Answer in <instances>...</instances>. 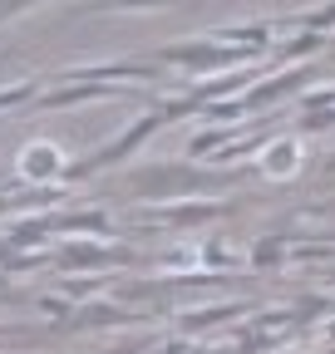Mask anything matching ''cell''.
Listing matches in <instances>:
<instances>
[{"instance_id": "obj_10", "label": "cell", "mask_w": 335, "mask_h": 354, "mask_svg": "<svg viewBox=\"0 0 335 354\" xmlns=\"http://www.w3.org/2000/svg\"><path fill=\"white\" fill-rule=\"evenodd\" d=\"M138 315H129V310H118V305H84L69 315V330H114V325H129Z\"/></svg>"}, {"instance_id": "obj_8", "label": "cell", "mask_w": 335, "mask_h": 354, "mask_svg": "<svg viewBox=\"0 0 335 354\" xmlns=\"http://www.w3.org/2000/svg\"><path fill=\"white\" fill-rule=\"evenodd\" d=\"M39 221H45V232H69V236H84V232H94V236H109L114 232V221H109V212L104 207H94V212H45V216H39Z\"/></svg>"}, {"instance_id": "obj_7", "label": "cell", "mask_w": 335, "mask_h": 354, "mask_svg": "<svg viewBox=\"0 0 335 354\" xmlns=\"http://www.w3.org/2000/svg\"><path fill=\"white\" fill-rule=\"evenodd\" d=\"M330 35L335 30V0H316V6H301L276 20V35Z\"/></svg>"}, {"instance_id": "obj_4", "label": "cell", "mask_w": 335, "mask_h": 354, "mask_svg": "<svg viewBox=\"0 0 335 354\" xmlns=\"http://www.w3.org/2000/svg\"><path fill=\"white\" fill-rule=\"evenodd\" d=\"M134 261V251L129 246H99V241H64L60 246V256H55V266L64 276H79V271H118V266H129Z\"/></svg>"}, {"instance_id": "obj_9", "label": "cell", "mask_w": 335, "mask_h": 354, "mask_svg": "<svg viewBox=\"0 0 335 354\" xmlns=\"http://www.w3.org/2000/svg\"><path fill=\"white\" fill-rule=\"evenodd\" d=\"M64 167H69V162H60V153H55L50 143H35V148H25V153L15 158V177H20L25 187H35L39 177H50V172L64 177Z\"/></svg>"}, {"instance_id": "obj_3", "label": "cell", "mask_w": 335, "mask_h": 354, "mask_svg": "<svg viewBox=\"0 0 335 354\" xmlns=\"http://www.w3.org/2000/svg\"><path fill=\"white\" fill-rule=\"evenodd\" d=\"M148 59L163 64V69H188V74L207 79V74H227V69H237V64L251 59V55L237 50V44L212 39V35H188V39H173V44H158V50H148Z\"/></svg>"}, {"instance_id": "obj_2", "label": "cell", "mask_w": 335, "mask_h": 354, "mask_svg": "<svg viewBox=\"0 0 335 354\" xmlns=\"http://www.w3.org/2000/svg\"><path fill=\"white\" fill-rule=\"evenodd\" d=\"M188 113H197V104L188 99V94H178L173 104L168 99H148V109L134 118V123H123L114 138L99 148V153H89V158H79V162H69L64 167V183H84V177H99V172H114V167H123L129 162L153 133H163L168 123H178V118H188Z\"/></svg>"}, {"instance_id": "obj_12", "label": "cell", "mask_w": 335, "mask_h": 354, "mask_svg": "<svg viewBox=\"0 0 335 354\" xmlns=\"http://www.w3.org/2000/svg\"><path fill=\"white\" fill-rule=\"evenodd\" d=\"M242 315V305H217V310H188V315H178L183 330H212V325H227Z\"/></svg>"}, {"instance_id": "obj_15", "label": "cell", "mask_w": 335, "mask_h": 354, "mask_svg": "<svg viewBox=\"0 0 335 354\" xmlns=\"http://www.w3.org/2000/svg\"><path fill=\"white\" fill-rule=\"evenodd\" d=\"M35 6H45V0H0V25H10V20L30 15Z\"/></svg>"}, {"instance_id": "obj_5", "label": "cell", "mask_w": 335, "mask_h": 354, "mask_svg": "<svg viewBox=\"0 0 335 354\" xmlns=\"http://www.w3.org/2000/svg\"><path fill=\"white\" fill-rule=\"evenodd\" d=\"M138 216H143V221H153V227H202V221H212V216H227V202H217V197L163 202V207H143Z\"/></svg>"}, {"instance_id": "obj_6", "label": "cell", "mask_w": 335, "mask_h": 354, "mask_svg": "<svg viewBox=\"0 0 335 354\" xmlns=\"http://www.w3.org/2000/svg\"><path fill=\"white\" fill-rule=\"evenodd\" d=\"M251 167H257V177H271V183L296 177V167H301V143H296V138H266L262 153L251 158Z\"/></svg>"}, {"instance_id": "obj_17", "label": "cell", "mask_w": 335, "mask_h": 354, "mask_svg": "<svg viewBox=\"0 0 335 354\" xmlns=\"http://www.w3.org/2000/svg\"><path fill=\"white\" fill-rule=\"evenodd\" d=\"M0 300H25V295H20L15 286H6V281H0Z\"/></svg>"}, {"instance_id": "obj_13", "label": "cell", "mask_w": 335, "mask_h": 354, "mask_svg": "<svg viewBox=\"0 0 335 354\" xmlns=\"http://www.w3.org/2000/svg\"><path fill=\"white\" fill-rule=\"evenodd\" d=\"M35 94H39V79L6 84V88H0V113H6V109H30V104H35Z\"/></svg>"}, {"instance_id": "obj_20", "label": "cell", "mask_w": 335, "mask_h": 354, "mask_svg": "<svg viewBox=\"0 0 335 354\" xmlns=\"http://www.w3.org/2000/svg\"><path fill=\"white\" fill-rule=\"evenodd\" d=\"M330 281H335V271H330Z\"/></svg>"}, {"instance_id": "obj_14", "label": "cell", "mask_w": 335, "mask_h": 354, "mask_svg": "<svg viewBox=\"0 0 335 354\" xmlns=\"http://www.w3.org/2000/svg\"><path fill=\"white\" fill-rule=\"evenodd\" d=\"M296 128L301 133H335V109H311L296 118Z\"/></svg>"}, {"instance_id": "obj_1", "label": "cell", "mask_w": 335, "mask_h": 354, "mask_svg": "<svg viewBox=\"0 0 335 354\" xmlns=\"http://www.w3.org/2000/svg\"><path fill=\"white\" fill-rule=\"evenodd\" d=\"M242 177V167H212V162H138L123 167L118 192L138 207H163V202H192V197H217Z\"/></svg>"}, {"instance_id": "obj_11", "label": "cell", "mask_w": 335, "mask_h": 354, "mask_svg": "<svg viewBox=\"0 0 335 354\" xmlns=\"http://www.w3.org/2000/svg\"><path fill=\"white\" fill-rule=\"evenodd\" d=\"M291 261V241L286 236H262L257 246H251V266L257 271H276V266H286Z\"/></svg>"}, {"instance_id": "obj_16", "label": "cell", "mask_w": 335, "mask_h": 354, "mask_svg": "<svg viewBox=\"0 0 335 354\" xmlns=\"http://www.w3.org/2000/svg\"><path fill=\"white\" fill-rule=\"evenodd\" d=\"M104 10H163V6H173V0H99Z\"/></svg>"}, {"instance_id": "obj_19", "label": "cell", "mask_w": 335, "mask_h": 354, "mask_svg": "<svg viewBox=\"0 0 335 354\" xmlns=\"http://www.w3.org/2000/svg\"><path fill=\"white\" fill-rule=\"evenodd\" d=\"M325 241H330V246H335V232H330V236H325Z\"/></svg>"}, {"instance_id": "obj_18", "label": "cell", "mask_w": 335, "mask_h": 354, "mask_svg": "<svg viewBox=\"0 0 335 354\" xmlns=\"http://www.w3.org/2000/svg\"><path fill=\"white\" fill-rule=\"evenodd\" d=\"M320 172H335V153H330V158H325V162H320Z\"/></svg>"}]
</instances>
